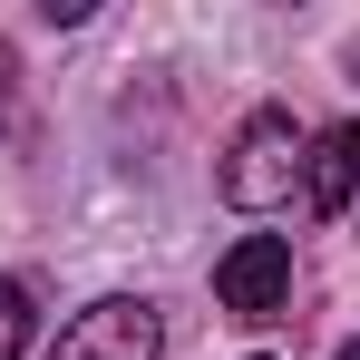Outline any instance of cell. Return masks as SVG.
Wrapping results in <instances>:
<instances>
[{"label":"cell","instance_id":"cell-1","mask_svg":"<svg viewBox=\"0 0 360 360\" xmlns=\"http://www.w3.org/2000/svg\"><path fill=\"white\" fill-rule=\"evenodd\" d=\"M214 185H224V205H243V214L283 205V195L302 185V127H292V108H253V117L234 127Z\"/></svg>","mask_w":360,"mask_h":360},{"label":"cell","instance_id":"cell-2","mask_svg":"<svg viewBox=\"0 0 360 360\" xmlns=\"http://www.w3.org/2000/svg\"><path fill=\"white\" fill-rule=\"evenodd\" d=\"M156 351H166V321L136 292H108L88 311H68V331L49 341V360H156Z\"/></svg>","mask_w":360,"mask_h":360},{"label":"cell","instance_id":"cell-3","mask_svg":"<svg viewBox=\"0 0 360 360\" xmlns=\"http://www.w3.org/2000/svg\"><path fill=\"white\" fill-rule=\"evenodd\" d=\"M214 302L234 321H283L292 311V243L283 234H243L224 263H214Z\"/></svg>","mask_w":360,"mask_h":360},{"label":"cell","instance_id":"cell-4","mask_svg":"<svg viewBox=\"0 0 360 360\" xmlns=\"http://www.w3.org/2000/svg\"><path fill=\"white\" fill-rule=\"evenodd\" d=\"M360 195V127H331V136H311V156H302V205L311 214H341Z\"/></svg>","mask_w":360,"mask_h":360},{"label":"cell","instance_id":"cell-5","mask_svg":"<svg viewBox=\"0 0 360 360\" xmlns=\"http://www.w3.org/2000/svg\"><path fill=\"white\" fill-rule=\"evenodd\" d=\"M20 351H30V292L0 273V360H20Z\"/></svg>","mask_w":360,"mask_h":360},{"label":"cell","instance_id":"cell-6","mask_svg":"<svg viewBox=\"0 0 360 360\" xmlns=\"http://www.w3.org/2000/svg\"><path fill=\"white\" fill-rule=\"evenodd\" d=\"M331 360H360V331H351V341H341V351H331Z\"/></svg>","mask_w":360,"mask_h":360},{"label":"cell","instance_id":"cell-7","mask_svg":"<svg viewBox=\"0 0 360 360\" xmlns=\"http://www.w3.org/2000/svg\"><path fill=\"white\" fill-rule=\"evenodd\" d=\"M253 360H273V351H253Z\"/></svg>","mask_w":360,"mask_h":360}]
</instances>
